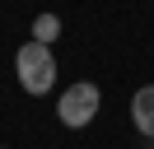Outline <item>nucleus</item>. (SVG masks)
<instances>
[{"mask_svg":"<svg viewBox=\"0 0 154 149\" xmlns=\"http://www.w3.org/2000/svg\"><path fill=\"white\" fill-rule=\"evenodd\" d=\"M131 121H135V130H140V135L154 140V84L135 89V98H131Z\"/></svg>","mask_w":154,"mask_h":149,"instance_id":"3","label":"nucleus"},{"mask_svg":"<svg viewBox=\"0 0 154 149\" xmlns=\"http://www.w3.org/2000/svg\"><path fill=\"white\" fill-rule=\"evenodd\" d=\"M98 107H103V89H98L94 79H75L70 89H61V98H56V117H61V126H70V130L94 126Z\"/></svg>","mask_w":154,"mask_h":149,"instance_id":"2","label":"nucleus"},{"mask_svg":"<svg viewBox=\"0 0 154 149\" xmlns=\"http://www.w3.org/2000/svg\"><path fill=\"white\" fill-rule=\"evenodd\" d=\"M14 70H19L23 93L42 98V93H51V84H56V56H51V47H42V42L28 37V42L14 51Z\"/></svg>","mask_w":154,"mask_h":149,"instance_id":"1","label":"nucleus"},{"mask_svg":"<svg viewBox=\"0 0 154 149\" xmlns=\"http://www.w3.org/2000/svg\"><path fill=\"white\" fill-rule=\"evenodd\" d=\"M56 37H61V19L56 14H38V19H33V42L56 47Z\"/></svg>","mask_w":154,"mask_h":149,"instance_id":"4","label":"nucleus"}]
</instances>
